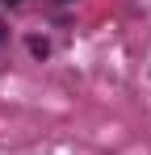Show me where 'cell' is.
<instances>
[{"label":"cell","mask_w":151,"mask_h":155,"mask_svg":"<svg viewBox=\"0 0 151 155\" xmlns=\"http://www.w3.org/2000/svg\"><path fill=\"white\" fill-rule=\"evenodd\" d=\"M29 51L38 54V59H46V54H50V46H46V38H29Z\"/></svg>","instance_id":"obj_1"},{"label":"cell","mask_w":151,"mask_h":155,"mask_svg":"<svg viewBox=\"0 0 151 155\" xmlns=\"http://www.w3.org/2000/svg\"><path fill=\"white\" fill-rule=\"evenodd\" d=\"M4 4H21V0H4Z\"/></svg>","instance_id":"obj_2"},{"label":"cell","mask_w":151,"mask_h":155,"mask_svg":"<svg viewBox=\"0 0 151 155\" xmlns=\"http://www.w3.org/2000/svg\"><path fill=\"white\" fill-rule=\"evenodd\" d=\"M0 38H4V21H0Z\"/></svg>","instance_id":"obj_3"}]
</instances>
